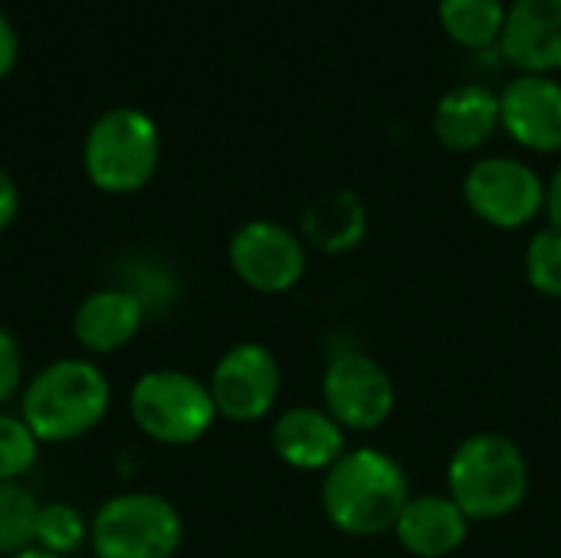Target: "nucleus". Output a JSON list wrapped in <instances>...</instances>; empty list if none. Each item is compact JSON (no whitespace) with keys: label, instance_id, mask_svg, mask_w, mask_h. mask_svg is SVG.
Returning <instances> with one entry per match:
<instances>
[{"label":"nucleus","instance_id":"18","mask_svg":"<svg viewBox=\"0 0 561 558\" xmlns=\"http://www.w3.org/2000/svg\"><path fill=\"white\" fill-rule=\"evenodd\" d=\"M437 13L444 33L467 49H486L500 43L506 23L503 0H440Z\"/></svg>","mask_w":561,"mask_h":558},{"label":"nucleus","instance_id":"5","mask_svg":"<svg viewBox=\"0 0 561 558\" xmlns=\"http://www.w3.org/2000/svg\"><path fill=\"white\" fill-rule=\"evenodd\" d=\"M128 408L138 431L168 447L201 441L217 421L210 388L178 368L145 372L131 388Z\"/></svg>","mask_w":561,"mask_h":558},{"label":"nucleus","instance_id":"1","mask_svg":"<svg viewBox=\"0 0 561 558\" xmlns=\"http://www.w3.org/2000/svg\"><path fill=\"white\" fill-rule=\"evenodd\" d=\"M408 500L404 467L375 447L345 451L322 480V510L345 536H381L394 529Z\"/></svg>","mask_w":561,"mask_h":558},{"label":"nucleus","instance_id":"22","mask_svg":"<svg viewBox=\"0 0 561 558\" xmlns=\"http://www.w3.org/2000/svg\"><path fill=\"white\" fill-rule=\"evenodd\" d=\"M39 454L36 434L23 424V418L0 414V480L23 477Z\"/></svg>","mask_w":561,"mask_h":558},{"label":"nucleus","instance_id":"27","mask_svg":"<svg viewBox=\"0 0 561 558\" xmlns=\"http://www.w3.org/2000/svg\"><path fill=\"white\" fill-rule=\"evenodd\" d=\"M10 558H62V556H53V553H43V549L30 546V549H23V553H16V556H10Z\"/></svg>","mask_w":561,"mask_h":558},{"label":"nucleus","instance_id":"26","mask_svg":"<svg viewBox=\"0 0 561 558\" xmlns=\"http://www.w3.org/2000/svg\"><path fill=\"white\" fill-rule=\"evenodd\" d=\"M546 210H549L552 227L561 230V168L552 174V181L546 184Z\"/></svg>","mask_w":561,"mask_h":558},{"label":"nucleus","instance_id":"3","mask_svg":"<svg viewBox=\"0 0 561 558\" xmlns=\"http://www.w3.org/2000/svg\"><path fill=\"white\" fill-rule=\"evenodd\" d=\"M447 487V497L470 520H503L516 513L529 493L526 454L503 434H473L454 451Z\"/></svg>","mask_w":561,"mask_h":558},{"label":"nucleus","instance_id":"23","mask_svg":"<svg viewBox=\"0 0 561 558\" xmlns=\"http://www.w3.org/2000/svg\"><path fill=\"white\" fill-rule=\"evenodd\" d=\"M23 382V355L16 339L0 326V405L10 401L20 391Z\"/></svg>","mask_w":561,"mask_h":558},{"label":"nucleus","instance_id":"17","mask_svg":"<svg viewBox=\"0 0 561 558\" xmlns=\"http://www.w3.org/2000/svg\"><path fill=\"white\" fill-rule=\"evenodd\" d=\"M368 234V210L355 191H329L316 197L302 214V237L325 250V253H345L358 247Z\"/></svg>","mask_w":561,"mask_h":558},{"label":"nucleus","instance_id":"25","mask_svg":"<svg viewBox=\"0 0 561 558\" xmlns=\"http://www.w3.org/2000/svg\"><path fill=\"white\" fill-rule=\"evenodd\" d=\"M16 210H20V191L13 184V178L0 168V234L13 224Z\"/></svg>","mask_w":561,"mask_h":558},{"label":"nucleus","instance_id":"9","mask_svg":"<svg viewBox=\"0 0 561 558\" xmlns=\"http://www.w3.org/2000/svg\"><path fill=\"white\" fill-rule=\"evenodd\" d=\"M325 411L342 431H378L394 411L391 375L365 352H342L329 362L322 378Z\"/></svg>","mask_w":561,"mask_h":558},{"label":"nucleus","instance_id":"4","mask_svg":"<svg viewBox=\"0 0 561 558\" xmlns=\"http://www.w3.org/2000/svg\"><path fill=\"white\" fill-rule=\"evenodd\" d=\"M161 158V135L151 115L141 109H108L102 112L82 145V161L89 181L105 194L141 191Z\"/></svg>","mask_w":561,"mask_h":558},{"label":"nucleus","instance_id":"8","mask_svg":"<svg viewBox=\"0 0 561 558\" xmlns=\"http://www.w3.org/2000/svg\"><path fill=\"white\" fill-rule=\"evenodd\" d=\"M207 388L220 418L233 424H253L273 411L283 388V372L266 345L240 342L220 355Z\"/></svg>","mask_w":561,"mask_h":558},{"label":"nucleus","instance_id":"13","mask_svg":"<svg viewBox=\"0 0 561 558\" xmlns=\"http://www.w3.org/2000/svg\"><path fill=\"white\" fill-rule=\"evenodd\" d=\"M273 451L296 470H329L345 454V431L329 411L289 408L273 424Z\"/></svg>","mask_w":561,"mask_h":558},{"label":"nucleus","instance_id":"24","mask_svg":"<svg viewBox=\"0 0 561 558\" xmlns=\"http://www.w3.org/2000/svg\"><path fill=\"white\" fill-rule=\"evenodd\" d=\"M16 53H20V39L13 23L7 20V13L0 10V79L10 76V69L16 66Z\"/></svg>","mask_w":561,"mask_h":558},{"label":"nucleus","instance_id":"21","mask_svg":"<svg viewBox=\"0 0 561 558\" xmlns=\"http://www.w3.org/2000/svg\"><path fill=\"white\" fill-rule=\"evenodd\" d=\"M526 280L529 286L546 296L561 299V230L546 227L526 247Z\"/></svg>","mask_w":561,"mask_h":558},{"label":"nucleus","instance_id":"10","mask_svg":"<svg viewBox=\"0 0 561 558\" xmlns=\"http://www.w3.org/2000/svg\"><path fill=\"white\" fill-rule=\"evenodd\" d=\"M230 266L256 293H289L306 273L302 240L276 220H250L230 237Z\"/></svg>","mask_w":561,"mask_h":558},{"label":"nucleus","instance_id":"12","mask_svg":"<svg viewBox=\"0 0 561 558\" xmlns=\"http://www.w3.org/2000/svg\"><path fill=\"white\" fill-rule=\"evenodd\" d=\"M500 46L523 72L549 76L561 69V0H513Z\"/></svg>","mask_w":561,"mask_h":558},{"label":"nucleus","instance_id":"20","mask_svg":"<svg viewBox=\"0 0 561 558\" xmlns=\"http://www.w3.org/2000/svg\"><path fill=\"white\" fill-rule=\"evenodd\" d=\"M89 536V526L82 513L69 503H46L36 513V529H33V546L53 556H69L82 546Z\"/></svg>","mask_w":561,"mask_h":558},{"label":"nucleus","instance_id":"16","mask_svg":"<svg viewBox=\"0 0 561 558\" xmlns=\"http://www.w3.org/2000/svg\"><path fill=\"white\" fill-rule=\"evenodd\" d=\"M500 125V95L486 86L467 82L450 92L434 109V135L450 151H477Z\"/></svg>","mask_w":561,"mask_h":558},{"label":"nucleus","instance_id":"11","mask_svg":"<svg viewBox=\"0 0 561 558\" xmlns=\"http://www.w3.org/2000/svg\"><path fill=\"white\" fill-rule=\"evenodd\" d=\"M500 125L533 151L561 148V82L552 76H516L500 92Z\"/></svg>","mask_w":561,"mask_h":558},{"label":"nucleus","instance_id":"6","mask_svg":"<svg viewBox=\"0 0 561 558\" xmlns=\"http://www.w3.org/2000/svg\"><path fill=\"white\" fill-rule=\"evenodd\" d=\"M89 539L99 558H171L184 543V520L158 493H122L102 503Z\"/></svg>","mask_w":561,"mask_h":558},{"label":"nucleus","instance_id":"19","mask_svg":"<svg viewBox=\"0 0 561 558\" xmlns=\"http://www.w3.org/2000/svg\"><path fill=\"white\" fill-rule=\"evenodd\" d=\"M39 503L16 480H0V556L10 558L33 546Z\"/></svg>","mask_w":561,"mask_h":558},{"label":"nucleus","instance_id":"15","mask_svg":"<svg viewBox=\"0 0 561 558\" xmlns=\"http://www.w3.org/2000/svg\"><path fill=\"white\" fill-rule=\"evenodd\" d=\"M145 322V306L128 289H95L89 293L76 316H72V335L85 352L108 355L125 349Z\"/></svg>","mask_w":561,"mask_h":558},{"label":"nucleus","instance_id":"2","mask_svg":"<svg viewBox=\"0 0 561 558\" xmlns=\"http://www.w3.org/2000/svg\"><path fill=\"white\" fill-rule=\"evenodd\" d=\"M112 405L108 378L85 358H59L23 388V424L43 444L76 441L102 424Z\"/></svg>","mask_w":561,"mask_h":558},{"label":"nucleus","instance_id":"7","mask_svg":"<svg viewBox=\"0 0 561 558\" xmlns=\"http://www.w3.org/2000/svg\"><path fill=\"white\" fill-rule=\"evenodd\" d=\"M463 201L480 220L500 230H516L533 224L546 207V184L526 161L496 155L467 171Z\"/></svg>","mask_w":561,"mask_h":558},{"label":"nucleus","instance_id":"14","mask_svg":"<svg viewBox=\"0 0 561 558\" xmlns=\"http://www.w3.org/2000/svg\"><path fill=\"white\" fill-rule=\"evenodd\" d=\"M470 533V516L450 497H411L394 523L398 543L417 558L454 556Z\"/></svg>","mask_w":561,"mask_h":558}]
</instances>
